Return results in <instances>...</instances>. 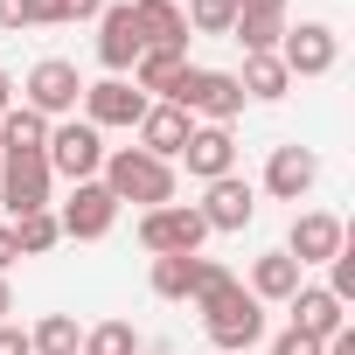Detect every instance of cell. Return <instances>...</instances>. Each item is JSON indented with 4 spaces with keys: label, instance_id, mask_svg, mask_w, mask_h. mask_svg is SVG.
Instances as JSON below:
<instances>
[{
    "label": "cell",
    "instance_id": "6da1fadb",
    "mask_svg": "<svg viewBox=\"0 0 355 355\" xmlns=\"http://www.w3.org/2000/svg\"><path fill=\"white\" fill-rule=\"evenodd\" d=\"M196 313H202V334L216 355H244L251 341H265V306L244 293V279L230 265H202V286H196Z\"/></svg>",
    "mask_w": 355,
    "mask_h": 355
},
{
    "label": "cell",
    "instance_id": "7a4b0ae2",
    "mask_svg": "<svg viewBox=\"0 0 355 355\" xmlns=\"http://www.w3.org/2000/svg\"><path fill=\"white\" fill-rule=\"evenodd\" d=\"M98 182L112 189V202H139V209H167L174 202V167L139 153V146H105V167H98Z\"/></svg>",
    "mask_w": 355,
    "mask_h": 355
},
{
    "label": "cell",
    "instance_id": "3957f363",
    "mask_svg": "<svg viewBox=\"0 0 355 355\" xmlns=\"http://www.w3.org/2000/svg\"><path fill=\"white\" fill-rule=\"evenodd\" d=\"M167 105H182V112H189V119H202V125H230V119H237L251 98H244L237 70H202V63H189Z\"/></svg>",
    "mask_w": 355,
    "mask_h": 355
},
{
    "label": "cell",
    "instance_id": "277c9868",
    "mask_svg": "<svg viewBox=\"0 0 355 355\" xmlns=\"http://www.w3.org/2000/svg\"><path fill=\"white\" fill-rule=\"evenodd\" d=\"M42 160H49V174H63L70 189H77V182H98V167H105V132L84 125V119H56Z\"/></svg>",
    "mask_w": 355,
    "mask_h": 355
},
{
    "label": "cell",
    "instance_id": "5b68a950",
    "mask_svg": "<svg viewBox=\"0 0 355 355\" xmlns=\"http://www.w3.org/2000/svg\"><path fill=\"white\" fill-rule=\"evenodd\" d=\"M209 237V223L196 216V202H167V209H139V244L153 258H196Z\"/></svg>",
    "mask_w": 355,
    "mask_h": 355
},
{
    "label": "cell",
    "instance_id": "8992f818",
    "mask_svg": "<svg viewBox=\"0 0 355 355\" xmlns=\"http://www.w3.org/2000/svg\"><path fill=\"white\" fill-rule=\"evenodd\" d=\"M21 105H28V112H42L49 125H56V119H70V112L84 105V77H77V63L42 56V63L21 77Z\"/></svg>",
    "mask_w": 355,
    "mask_h": 355
},
{
    "label": "cell",
    "instance_id": "52a82bcc",
    "mask_svg": "<svg viewBox=\"0 0 355 355\" xmlns=\"http://www.w3.org/2000/svg\"><path fill=\"white\" fill-rule=\"evenodd\" d=\"M279 63H286L293 84H300V77H327V70L341 63V35H334L327 21H300V28L279 35Z\"/></svg>",
    "mask_w": 355,
    "mask_h": 355
},
{
    "label": "cell",
    "instance_id": "ba28073f",
    "mask_svg": "<svg viewBox=\"0 0 355 355\" xmlns=\"http://www.w3.org/2000/svg\"><path fill=\"white\" fill-rule=\"evenodd\" d=\"M49 189H56V174L42 153H0V202H8V216L49 209Z\"/></svg>",
    "mask_w": 355,
    "mask_h": 355
},
{
    "label": "cell",
    "instance_id": "9c48e42d",
    "mask_svg": "<svg viewBox=\"0 0 355 355\" xmlns=\"http://www.w3.org/2000/svg\"><path fill=\"white\" fill-rule=\"evenodd\" d=\"M146 91H132V77H98V84H84V125H98V132H112V125H139L146 119Z\"/></svg>",
    "mask_w": 355,
    "mask_h": 355
},
{
    "label": "cell",
    "instance_id": "30bf717a",
    "mask_svg": "<svg viewBox=\"0 0 355 355\" xmlns=\"http://www.w3.org/2000/svg\"><path fill=\"white\" fill-rule=\"evenodd\" d=\"M56 223H63V237H77V244H98V237H112V223H119V202H112V189H105V182H77V189H70V202L56 209Z\"/></svg>",
    "mask_w": 355,
    "mask_h": 355
},
{
    "label": "cell",
    "instance_id": "8fae6325",
    "mask_svg": "<svg viewBox=\"0 0 355 355\" xmlns=\"http://www.w3.org/2000/svg\"><path fill=\"white\" fill-rule=\"evenodd\" d=\"M341 244H348V230H341V216H327V209H300L293 230H286V258H293L300 272H306V265H327Z\"/></svg>",
    "mask_w": 355,
    "mask_h": 355
},
{
    "label": "cell",
    "instance_id": "7c38bea8",
    "mask_svg": "<svg viewBox=\"0 0 355 355\" xmlns=\"http://www.w3.org/2000/svg\"><path fill=\"white\" fill-rule=\"evenodd\" d=\"M313 182H320V153L313 146H300V139L272 146V160H265V196L272 202H300Z\"/></svg>",
    "mask_w": 355,
    "mask_h": 355
},
{
    "label": "cell",
    "instance_id": "4fadbf2b",
    "mask_svg": "<svg viewBox=\"0 0 355 355\" xmlns=\"http://www.w3.org/2000/svg\"><path fill=\"white\" fill-rule=\"evenodd\" d=\"M196 216H202L209 230H244V223L258 216V189L244 182V174H223V182H202V202H196Z\"/></svg>",
    "mask_w": 355,
    "mask_h": 355
},
{
    "label": "cell",
    "instance_id": "5bb4252c",
    "mask_svg": "<svg viewBox=\"0 0 355 355\" xmlns=\"http://www.w3.org/2000/svg\"><path fill=\"white\" fill-rule=\"evenodd\" d=\"M139 21H132V0H119V8H105L98 15V63H105V77H125L132 63H139Z\"/></svg>",
    "mask_w": 355,
    "mask_h": 355
},
{
    "label": "cell",
    "instance_id": "9a60e30c",
    "mask_svg": "<svg viewBox=\"0 0 355 355\" xmlns=\"http://www.w3.org/2000/svg\"><path fill=\"white\" fill-rule=\"evenodd\" d=\"M139 132V153H153V160H182V146H189V132H196V119L182 112V105H146V119L132 125Z\"/></svg>",
    "mask_w": 355,
    "mask_h": 355
},
{
    "label": "cell",
    "instance_id": "2e32d148",
    "mask_svg": "<svg viewBox=\"0 0 355 355\" xmlns=\"http://www.w3.org/2000/svg\"><path fill=\"white\" fill-rule=\"evenodd\" d=\"M182 167L196 174V182H223V174H237V139H230V125H196L189 146H182Z\"/></svg>",
    "mask_w": 355,
    "mask_h": 355
},
{
    "label": "cell",
    "instance_id": "e0dca14e",
    "mask_svg": "<svg viewBox=\"0 0 355 355\" xmlns=\"http://www.w3.org/2000/svg\"><path fill=\"white\" fill-rule=\"evenodd\" d=\"M286 306H293V334H306V341H327V334L348 327V306H341L327 286H300Z\"/></svg>",
    "mask_w": 355,
    "mask_h": 355
},
{
    "label": "cell",
    "instance_id": "ac0fdd59",
    "mask_svg": "<svg viewBox=\"0 0 355 355\" xmlns=\"http://www.w3.org/2000/svg\"><path fill=\"white\" fill-rule=\"evenodd\" d=\"M132 21L146 49H189V21H182V0H132Z\"/></svg>",
    "mask_w": 355,
    "mask_h": 355
},
{
    "label": "cell",
    "instance_id": "d6986e66",
    "mask_svg": "<svg viewBox=\"0 0 355 355\" xmlns=\"http://www.w3.org/2000/svg\"><path fill=\"white\" fill-rule=\"evenodd\" d=\"M182 70H189V49H139V63H132V91H146L153 105H167L174 84H182Z\"/></svg>",
    "mask_w": 355,
    "mask_h": 355
},
{
    "label": "cell",
    "instance_id": "ffe728a7",
    "mask_svg": "<svg viewBox=\"0 0 355 355\" xmlns=\"http://www.w3.org/2000/svg\"><path fill=\"white\" fill-rule=\"evenodd\" d=\"M244 293H251V300H258V306H272V300H279V306H286V300H293V293H300V265H293V258H286V251H265V258H258V265H251V286H244Z\"/></svg>",
    "mask_w": 355,
    "mask_h": 355
},
{
    "label": "cell",
    "instance_id": "44dd1931",
    "mask_svg": "<svg viewBox=\"0 0 355 355\" xmlns=\"http://www.w3.org/2000/svg\"><path fill=\"white\" fill-rule=\"evenodd\" d=\"M237 84H244V98H258V105H279V98L293 91V77H286V63H279V49H272V56H244V70H237Z\"/></svg>",
    "mask_w": 355,
    "mask_h": 355
},
{
    "label": "cell",
    "instance_id": "7402d4cb",
    "mask_svg": "<svg viewBox=\"0 0 355 355\" xmlns=\"http://www.w3.org/2000/svg\"><path fill=\"white\" fill-rule=\"evenodd\" d=\"M202 251L196 258H153V293L160 300H196V286H202Z\"/></svg>",
    "mask_w": 355,
    "mask_h": 355
},
{
    "label": "cell",
    "instance_id": "603a6c76",
    "mask_svg": "<svg viewBox=\"0 0 355 355\" xmlns=\"http://www.w3.org/2000/svg\"><path fill=\"white\" fill-rule=\"evenodd\" d=\"M42 146H49V119L42 112L15 105L8 119H0V153H42Z\"/></svg>",
    "mask_w": 355,
    "mask_h": 355
},
{
    "label": "cell",
    "instance_id": "cb8c5ba5",
    "mask_svg": "<svg viewBox=\"0 0 355 355\" xmlns=\"http://www.w3.org/2000/svg\"><path fill=\"white\" fill-rule=\"evenodd\" d=\"M28 348H35V355H77V348H84L77 313H42V320L28 327Z\"/></svg>",
    "mask_w": 355,
    "mask_h": 355
},
{
    "label": "cell",
    "instance_id": "d4e9b609",
    "mask_svg": "<svg viewBox=\"0 0 355 355\" xmlns=\"http://www.w3.org/2000/svg\"><path fill=\"white\" fill-rule=\"evenodd\" d=\"M15 244H21V258H49V251L63 244L56 209H28V216H15Z\"/></svg>",
    "mask_w": 355,
    "mask_h": 355
},
{
    "label": "cell",
    "instance_id": "484cf974",
    "mask_svg": "<svg viewBox=\"0 0 355 355\" xmlns=\"http://www.w3.org/2000/svg\"><path fill=\"white\" fill-rule=\"evenodd\" d=\"M279 35H286V15H237V28H230V42H244V56H272Z\"/></svg>",
    "mask_w": 355,
    "mask_h": 355
},
{
    "label": "cell",
    "instance_id": "4316f807",
    "mask_svg": "<svg viewBox=\"0 0 355 355\" xmlns=\"http://www.w3.org/2000/svg\"><path fill=\"white\" fill-rule=\"evenodd\" d=\"M77 355H139V334H132V320H98V327H84Z\"/></svg>",
    "mask_w": 355,
    "mask_h": 355
},
{
    "label": "cell",
    "instance_id": "83f0119b",
    "mask_svg": "<svg viewBox=\"0 0 355 355\" xmlns=\"http://www.w3.org/2000/svg\"><path fill=\"white\" fill-rule=\"evenodd\" d=\"M182 21H189V35H230L237 28V0H189Z\"/></svg>",
    "mask_w": 355,
    "mask_h": 355
},
{
    "label": "cell",
    "instance_id": "f1b7e54d",
    "mask_svg": "<svg viewBox=\"0 0 355 355\" xmlns=\"http://www.w3.org/2000/svg\"><path fill=\"white\" fill-rule=\"evenodd\" d=\"M0 355H35V348H28V327H15V320H0Z\"/></svg>",
    "mask_w": 355,
    "mask_h": 355
},
{
    "label": "cell",
    "instance_id": "f546056e",
    "mask_svg": "<svg viewBox=\"0 0 355 355\" xmlns=\"http://www.w3.org/2000/svg\"><path fill=\"white\" fill-rule=\"evenodd\" d=\"M272 355H320V341H306V334H293V327H286V334L272 341Z\"/></svg>",
    "mask_w": 355,
    "mask_h": 355
},
{
    "label": "cell",
    "instance_id": "4dcf8cb0",
    "mask_svg": "<svg viewBox=\"0 0 355 355\" xmlns=\"http://www.w3.org/2000/svg\"><path fill=\"white\" fill-rule=\"evenodd\" d=\"M105 0H63V21H98Z\"/></svg>",
    "mask_w": 355,
    "mask_h": 355
},
{
    "label": "cell",
    "instance_id": "1f68e13d",
    "mask_svg": "<svg viewBox=\"0 0 355 355\" xmlns=\"http://www.w3.org/2000/svg\"><path fill=\"white\" fill-rule=\"evenodd\" d=\"M21 258V244H15V223H0V279H8V265Z\"/></svg>",
    "mask_w": 355,
    "mask_h": 355
},
{
    "label": "cell",
    "instance_id": "d6a6232c",
    "mask_svg": "<svg viewBox=\"0 0 355 355\" xmlns=\"http://www.w3.org/2000/svg\"><path fill=\"white\" fill-rule=\"evenodd\" d=\"M0 28H8V35H21L28 21H21V0H0Z\"/></svg>",
    "mask_w": 355,
    "mask_h": 355
},
{
    "label": "cell",
    "instance_id": "836d02e7",
    "mask_svg": "<svg viewBox=\"0 0 355 355\" xmlns=\"http://www.w3.org/2000/svg\"><path fill=\"white\" fill-rule=\"evenodd\" d=\"M237 15H286V0H237Z\"/></svg>",
    "mask_w": 355,
    "mask_h": 355
},
{
    "label": "cell",
    "instance_id": "e575fe53",
    "mask_svg": "<svg viewBox=\"0 0 355 355\" xmlns=\"http://www.w3.org/2000/svg\"><path fill=\"white\" fill-rule=\"evenodd\" d=\"M8 112H15V77L0 70V119H8Z\"/></svg>",
    "mask_w": 355,
    "mask_h": 355
},
{
    "label": "cell",
    "instance_id": "d590c367",
    "mask_svg": "<svg viewBox=\"0 0 355 355\" xmlns=\"http://www.w3.org/2000/svg\"><path fill=\"white\" fill-rule=\"evenodd\" d=\"M15 313V293H8V279H0V320H8Z\"/></svg>",
    "mask_w": 355,
    "mask_h": 355
},
{
    "label": "cell",
    "instance_id": "8d00e7d4",
    "mask_svg": "<svg viewBox=\"0 0 355 355\" xmlns=\"http://www.w3.org/2000/svg\"><path fill=\"white\" fill-rule=\"evenodd\" d=\"M209 355H216V348H209Z\"/></svg>",
    "mask_w": 355,
    "mask_h": 355
},
{
    "label": "cell",
    "instance_id": "74e56055",
    "mask_svg": "<svg viewBox=\"0 0 355 355\" xmlns=\"http://www.w3.org/2000/svg\"><path fill=\"white\" fill-rule=\"evenodd\" d=\"M139 355H146V348H139Z\"/></svg>",
    "mask_w": 355,
    "mask_h": 355
}]
</instances>
